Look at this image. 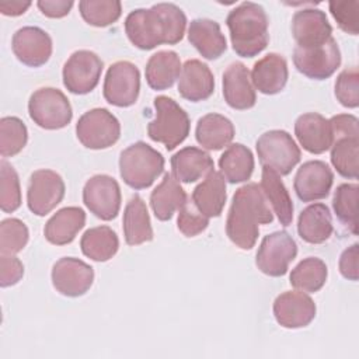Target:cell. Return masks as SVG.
<instances>
[{"instance_id": "obj_1", "label": "cell", "mask_w": 359, "mask_h": 359, "mask_svg": "<svg viewBox=\"0 0 359 359\" xmlns=\"http://www.w3.org/2000/svg\"><path fill=\"white\" fill-rule=\"evenodd\" d=\"M187 17L172 3H157L150 8H137L128 14L125 32L129 41L142 50L158 45H175L185 34Z\"/></svg>"}, {"instance_id": "obj_2", "label": "cell", "mask_w": 359, "mask_h": 359, "mask_svg": "<svg viewBox=\"0 0 359 359\" xmlns=\"http://www.w3.org/2000/svg\"><path fill=\"white\" fill-rule=\"evenodd\" d=\"M273 215L261 187L248 182L234 195L226 220V234L241 250H251L258 238L259 224L272 223Z\"/></svg>"}, {"instance_id": "obj_3", "label": "cell", "mask_w": 359, "mask_h": 359, "mask_svg": "<svg viewBox=\"0 0 359 359\" xmlns=\"http://www.w3.org/2000/svg\"><path fill=\"white\" fill-rule=\"evenodd\" d=\"M226 24L233 50L238 56L254 57L268 46L269 20L262 6L244 1L229 13Z\"/></svg>"}, {"instance_id": "obj_4", "label": "cell", "mask_w": 359, "mask_h": 359, "mask_svg": "<svg viewBox=\"0 0 359 359\" xmlns=\"http://www.w3.org/2000/svg\"><path fill=\"white\" fill-rule=\"evenodd\" d=\"M163 170V154L144 142H136L121 153V178L133 189L149 188L158 178Z\"/></svg>"}, {"instance_id": "obj_5", "label": "cell", "mask_w": 359, "mask_h": 359, "mask_svg": "<svg viewBox=\"0 0 359 359\" xmlns=\"http://www.w3.org/2000/svg\"><path fill=\"white\" fill-rule=\"evenodd\" d=\"M154 108L156 116L147 125V135L151 140L163 143L167 150H172L189 135V116L167 95L156 97Z\"/></svg>"}, {"instance_id": "obj_6", "label": "cell", "mask_w": 359, "mask_h": 359, "mask_svg": "<svg viewBox=\"0 0 359 359\" xmlns=\"http://www.w3.org/2000/svg\"><path fill=\"white\" fill-rule=\"evenodd\" d=\"M28 112L34 123L48 130L62 129L67 126L73 118L67 97L53 87L35 90L28 101Z\"/></svg>"}, {"instance_id": "obj_7", "label": "cell", "mask_w": 359, "mask_h": 359, "mask_svg": "<svg viewBox=\"0 0 359 359\" xmlns=\"http://www.w3.org/2000/svg\"><path fill=\"white\" fill-rule=\"evenodd\" d=\"M255 149L261 164L272 168L279 175H287L302 157L292 135L280 129L262 133L255 143Z\"/></svg>"}, {"instance_id": "obj_8", "label": "cell", "mask_w": 359, "mask_h": 359, "mask_svg": "<svg viewBox=\"0 0 359 359\" xmlns=\"http://www.w3.org/2000/svg\"><path fill=\"white\" fill-rule=\"evenodd\" d=\"M79 142L93 150H101L115 144L121 136V123L105 108H94L84 112L76 123Z\"/></svg>"}, {"instance_id": "obj_9", "label": "cell", "mask_w": 359, "mask_h": 359, "mask_svg": "<svg viewBox=\"0 0 359 359\" xmlns=\"http://www.w3.org/2000/svg\"><path fill=\"white\" fill-rule=\"evenodd\" d=\"M297 255V245L287 231H273L265 236L257 252L255 264L268 276H283Z\"/></svg>"}, {"instance_id": "obj_10", "label": "cell", "mask_w": 359, "mask_h": 359, "mask_svg": "<svg viewBox=\"0 0 359 359\" xmlns=\"http://www.w3.org/2000/svg\"><path fill=\"white\" fill-rule=\"evenodd\" d=\"M140 91L139 69L128 62L119 60L109 66L104 80V98L108 104L126 108L137 101Z\"/></svg>"}, {"instance_id": "obj_11", "label": "cell", "mask_w": 359, "mask_h": 359, "mask_svg": "<svg viewBox=\"0 0 359 359\" xmlns=\"http://www.w3.org/2000/svg\"><path fill=\"white\" fill-rule=\"evenodd\" d=\"M104 63L97 53L81 49L70 55L63 66V84L73 94L91 93L101 77Z\"/></svg>"}, {"instance_id": "obj_12", "label": "cell", "mask_w": 359, "mask_h": 359, "mask_svg": "<svg viewBox=\"0 0 359 359\" xmlns=\"http://www.w3.org/2000/svg\"><path fill=\"white\" fill-rule=\"evenodd\" d=\"M293 63L303 76L313 80H325L339 67L341 50L334 38L316 48L296 46L293 50Z\"/></svg>"}, {"instance_id": "obj_13", "label": "cell", "mask_w": 359, "mask_h": 359, "mask_svg": "<svg viewBox=\"0 0 359 359\" xmlns=\"http://www.w3.org/2000/svg\"><path fill=\"white\" fill-rule=\"evenodd\" d=\"M65 181L53 170H36L31 174L27 188L28 209L36 216L52 212L65 196Z\"/></svg>"}, {"instance_id": "obj_14", "label": "cell", "mask_w": 359, "mask_h": 359, "mask_svg": "<svg viewBox=\"0 0 359 359\" xmlns=\"http://www.w3.org/2000/svg\"><path fill=\"white\" fill-rule=\"evenodd\" d=\"M83 202L101 220H112L121 209V188L115 178L107 174L93 175L83 188Z\"/></svg>"}, {"instance_id": "obj_15", "label": "cell", "mask_w": 359, "mask_h": 359, "mask_svg": "<svg viewBox=\"0 0 359 359\" xmlns=\"http://www.w3.org/2000/svg\"><path fill=\"white\" fill-rule=\"evenodd\" d=\"M93 282L94 269L79 258L63 257L52 268V285L63 296H83L88 292Z\"/></svg>"}, {"instance_id": "obj_16", "label": "cell", "mask_w": 359, "mask_h": 359, "mask_svg": "<svg viewBox=\"0 0 359 359\" xmlns=\"http://www.w3.org/2000/svg\"><path fill=\"white\" fill-rule=\"evenodd\" d=\"M11 49L22 65L39 67L49 60L53 46L49 34L42 28L22 27L13 35Z\"/></svg>"}, {"instance_id": "obj_17", "label": "cell", "mask_w": 359, "mask_h": 359, "mask_svg": "<svg viewBox=\"0 0 359 359\" xmlns=\"http://www.w3.org/2000/svg\"><path fill=\"white\" fill-rule=\"evenodd\" d=\"M334 182V174L327 163L310 160L300 165L294 175L293 188L303 202H313L328 196Z\"/></svg>"}, {"instance_id": "obj_18", "label": "cell", "mask_w": 359, "mask_h": 359, "mask_svg": "<svg viewBox=\"0 0 359 359\" xmlns=\"http://www.w3.org/2000/svg\"><path fill=\"white\" fill-rule=\"evenodd\" d=\"M292 35L299 48H316L332 38V27L324 11L303 8L292 18Z\"/></svg>"}, {"instance_id": "obj_19", "label": "cell", "mask_w": 359, "mask_h": 359, "mask_svg": "<svg viewBox=\"0 0 359 359\" xmlns=\"http://www.w3.org/2000/svg\"><path fill=\"white\" fill-rule=\"evenodd\" d=\"M316 303L304 292L289 290L280 293L273 302V316L285 328H302L316 317Z\"/></svg>"}, {"instance_id": "obj_20", "label": "cell", "mask_w": 359, "mask_h": 359, "mask_svg": "<svg viewBox=\"0 0 359 359\" xmlns=\"http://www.w3.org/2000/svg\"><path fill=\"white\" fill-rule=\"evenodd\" d=\"M223 97L233 109L244 111L255 105L257 95L247 66L241 62L231 63L223 73Z\"/></svg>"}, {"instance_id": "obj_21", "label": "cell", "mask_w": 359, "mask_h": 359, "mask_svg": "<svg viewBox=\"0 0 359 359\" xmlns=\"http://www.w3.org/2000/svg\"><path fill=\"white\" fill-rule=\"evenodd\" d=\"M294 135L300 146L311 154H321L332 144L330 121L317 112L300 115L294 122Z\"/></svg>"}, {"instance_id": "obj_22", "label": "cell", "mask_w": 359, "mask_h": 359, "mask_svg": "<svg viewBox=\"0 0 359 359\" xmlns=\"http://www.w3.org/2000/svg\"><path fill=\"white\" fill-rule=\"evenodd\" d=\"M215 91V77L209 66L198 59L184 63L178 80V93L182 98L199 102L208 100Z\"/></svg>"}, {"instance_id": "obj_23", "label": "cell", "mask_w": 359, "mask_h": 359, "mask_svg": "<svg viewBox=\"0 0 359 359\" xmlns=\"http://www.w3.org/2000/svg\"><path fill=\"white\" fill-rule=\"evenodd\" d=\"M287 63L285 57L278 53H268L255 62L251 72L252 86L266 95L280 93L287 83Z\"/></svg>"}, {"instance_id": "obj_24", "label": "cell", "mask_w": 359, "mask_h": 359, "mask_svg": "<svg viewBox=\"0 0 359 359\" xmlns=\"http://www.w3.org/2000/svg\"><path fill=\"white\" fill-rule=\"evenodd\" d=\"M188 41L202 55V57L219 59L227 49L226 38L220 25L209 18L192 20L188 28Z\"/></svg>"}, {"instance_id": "obj_25", "label": "cell", "mask_w": 359, "mask_h": 359, "mask_svg": "<svg viewBox=\"0 0 359 359\" xmlns=\"http://www.w3.org/2000/svg\"><path fill=\"white\" fill-rule=\"evenodd\" d=\"M86 224V212L79 206H66L57 210L45 224V238L53 245L70 244Z\"/></svg>"}, {"instance_id": "obj_26", "label": "cell", "mask_w": 359, "mask_h": 359, "mask_svg": "<svg viewBox=\"0 0 359 359\" xmlns=\"http://www.w3.org/2000/svg\"><path fill=\"white\" fill-rule=\"evenodd\" d=\"M215 168L212 157L202 149L188 146L171 157V170L177 181L191 184L206 177Z\"/></svg>"}, {"instance_id": "obj_27", "label": "cell", "mask_w": 359, "mask_h": 359, "mask_svg": "<svg viewBox=\"0 0 359 359\" xmlns=\"http://www.w3.org/2000/svg\"><path fill=\"white\" fill-rule=\"evenodd\" d=\"M226 198V180L222 172L216 170H212L192 192L195 208L206 217L220 216Z\"/></svg>"}, {"instance_id": "obj_28", "label": "cell", "mask_w": 359, "mask_h": 359, "mask_svg": "<svg viewBox=\"0 0 359 359\" xmlns=\"http://www.w3.org/2000/svg\"><path fill=\"white\" fill-rule=\"evenodd\" d=\"M332 219L327 205L313 203L304 208L297 219V233L309 244H323L332 234Z\"/></svg>"}, {"instance_id": "obj_29", "label": "cell", "mask_w": 359, "mask_h": 359, "mask_svg": "<svg viewBox=\"0 0 359 359\" xmlns=\"http://www.w3.org/2000/svg\"><path fill=\"white\" fill-rule=\"evenodd\" d=\"M187 194L180 185V182L174 178L172 174L165 172L163 181L153 189L150 195V205L154 216L167 222L172 217V215L180 210L187 203Z\"/></svg>"}, {"instance_id": "obj_30", "label": "cell", "mask_w": 359, "mask_h": 359, "mask_svg": "<svg viewBox=\"0 0 359 359\" xmlns=\"http://www.w3.org/2000/svg\"><path fill=\"white\" fill-rule=\"evenodd\" d=\"M123 236L128 245H139L153 240L147 206L139 195H133L125 206Z\"/></svg>"}, {"instance_id": "obj_31", "label": "cell", "mask_w": 359, "mask_h": 359, "mask_svg": "<svg viewBox=\"0 0 359 359\" xmlns=\"http://www.w3.org/2000/svg\"><path fill=\"white\" fill-rule=\"evenodd\" d=\"M195 137L203 149L220 150L233 140L234 125L224 115L206 114L198 119Z\"/></svg>"}, {"instance_id": "obj_32", "label": "cell", "mask_w": 359, "mask_h": 359, "mask_svg": "<svg viewBox=\"0 0 359 359\" xmlns=\"http://www.w3.org/2000/svg\"><path fill=\"white\" fill-rule=\"evenodd\" d=\"M181 69L180 56L174 50H160L151 55L146 65V81L153 90H167L180 79Z\"/></svg>"}, {"instance_id": "obj_33", "label": "cell", "mask_w": 359, "mask_h": 359, "mask_svg": "<svg viewBox=\"0 0 359 359\" xmlns=\"http://www.w3.org/2000/svg\"><path fill=\"white\" fill-rule=\"evenodd\" d=\"M266 201L272 205L273 212L282 226L292 224L293 220V202L290 195L280 180V175L269 167L262 165V175L259 184Z\"/></svg>"}, {"instance_id": "obj_34", "label": "cell", "mask_w": 359, "mask_h": 359, "mask_svg": "<svg viewBox=\"0 0 359 359\" xmlns=\"http://www.w3.org/2000/svg\"><path fill=\"white\" fill-rule=\"evenodd\" d=\"M254 156L251 150L241 144H230L219 158L220 172L230 184H238L250 180L254 171Z\"/></svg>"}, {"instance_id": "obj_35", "label": "cell", "mask_w": 359, "mask_h": 359, "mask_svg": "<svg viewBox=\"0 0 359 359\" xmlns=\"http://www.w3.org/2000/svg\"><path fill=\"white\" fill-rule=\"evenodd\" d=\"M81 251L86 257L97 262L111 259L119 248L116 233L108 226H97L86 230L80 240Z\"/></svg>"}, {"instance_id": "obj_36", "label": "cell", "mask_w": 359, "mask_h": 359, "mask_svg": "<svg viewBox=\"0 0 359 359\" xmlns=\"http://www.w3.org/2000/svg\"><path fill=\"white\" fill-rule=\"evenodd\" d=\"M331 163L345 178L356 180L359 174V135H335L331 144Z\"/></svg>"}, {"instance_id": "obj_37", "label": "cell", "mask_w": 359, "mask_h": 359, "mask_svg": "<svg viewBox=\"0 0 359 359\" xmlns=\"http://www.w3.org/2000/svg\"><path fill=\"white\" fill-rule=\"evenodd\" d=\"M327 276L328 269L325 262L317 257H307L292 269L289 282L302 292L314 293L325 285Z\"/></svg>"}, {"instance_id": "obj_38", "label": "cell", "mask_w": 359, "mask_h": 359, "mask_svg": "<svg viewBox=\"0 0 359 359\" xmlns=\"http://www.w3.org/2000/svg\"><path fill=\"white\" fill-rule=\"evenodd\" d=\"M358 194L359 187L356 184H341L337 187L332 199L335 216L355 236L358 234Z\"/></svg>"}, {"instance_id": "obj_39", "label": "cell", "mask_w": 359, "mask_h": 359, "mask_svg": "<svg viewBox=\"0 0 359 359\" xmlns=\"http://www.w3.org/2000/svg\"><path fill=\"white\" fill-rule=\"evenodd\" d=\"M79 10L87 24L107 27L118 21L122 13V4L116 0H81Z\"/></svg>"}, {"instance_id": "obj_40", "label": "cell", "mask_w": 359, "mask_h": 359, "mask_svg": "<svg viewBox=\"0 0 359 359\" xmlns=\"http://www.w3.org/2000/svg\"><path fill=\"white\" fill-rule=\"evenodd\" d=\"M28 130L25 123L17 116H4L0 119V154L13 157L27 144Z\"/></svg>"}, {"instance_id": "obj_41", "label": "cell", "mask_w": 359, "mask_h": 359, "mask_svg": "<svg viewBox=\"0 0 359 359\" xmlns=\"http://www.w3.org/2000/svg\"><path fill=\"white\" fill-rule=\"evenodd\" d=\"M0 208L4 213H11L21 205V188L18 174L6 160L0 163Z\"/></svg>"}, {"instance_id": "obj_42", "label": "cell", "mask_w": 359, "mask_h": 359, "mask_svg": "<svg viewBox=\"0 0 359 359\" xmlns=\"http://www.w3.org/2000/svg\"><path fill=\"white\" fill-rule=\"evenodd\" d=\"M29 233L24 222L15 217L4 219L0 223V252L14 255L28 243Z\"/></svg>"}, {"instance_id": "obj_43", "label": "cell", "mask_w": 359, "mask_h": 359, "mask_svg": "<svg viewBox=\"0 0 359 359\" xmlns=\"http://www.w3.org/2000/svg\"><path fill=\"white\" fill-rule=\"evenodd\" d=\"M335 97L346 108L359 105V73L356 67L345 69L339 73L335 80Z\"/></svg>"}, {"instance_id": "obj_44", "label": "cell", "mask_w": 359, "mask_h": 359, "mask_svg": "<svg viewBox=\"0 0 359 359\" xmlns=\"http://www.w3.org/2000/svg\"><path fill=\"white\" fill-rule=\"evenodd\" d=\"M330 11L338 27L351 35L359 32V1H330Z\"/></svg>"}, {"instance_id": "obj_45", "label": "cell", "mask_w": 359, "mask_h": 359, "mask_svg": "<svg viewBox=\"0 0 359 359\" xmlns=\"http://www.w3.org/2000/svg\"><path fill=\"white\" fill-rule=\"evenodd\" d=\"M209 224V217L203 216L195 205H189L188 202L180 209L178 219H177V226L178 230L185 236V237H195L201 234Z\"/></svg>"}, {"instance_id": "obj_46", "label": "cell", "mask_w": 359, "mask_h": 359, "mask_svg": "<svg viewBox=\"0 0 359 359\" xmlns=\"http://www.w3.org/2000/svg\"><path fill=\"white\" fill-rule=\"evenodd\" d=\"M24 275V265L15 255H0V286L7 287L18 283Z\"/></svg>"}, {"instance_id": "obj_47", "label": "cell", "mask_w": 359, "mask_h": 359, "mask_svg": "<svg viewBox=\"0 0 359 359\" xmlns=\"http://www.w3.org/2000/svg\"><path fill=\"white\" fill-rule=\"evenodd\" d=\"M358 259H359V245L353 243L351 247L345 248L339 257V272L348 280H358Z\"/></svg>"}, {"instance_id": "obj_48", "label": "cell", "mask_w": 359, "mask_h": 359, "mask_svg": "<svg viewBox=\"0 0 359 359\" xmlns=\"http://www.w3.org/2000/svg\"><path fill=\"white\" fill-rule=\"evenodd\" d=\"M41 13L49 18H62L67 15L73 7L72 0H39L36 3Z\"/></svg>"}, {"instance_id": "obj_49", "label": "cell", "mask_w": 359, "mask_h": 359, "mask_svg": "<svg viewBox=\"0 0 359 359\" xmlns=\"http://www.w3.org/2000/svg\"><path fill=\"white\" fill-rule=\"evenodd\" d=\"M29 1H1L0 3V11L4 15L17 17L24 14L29 8Z\"/></svg>"}]
</instances>
